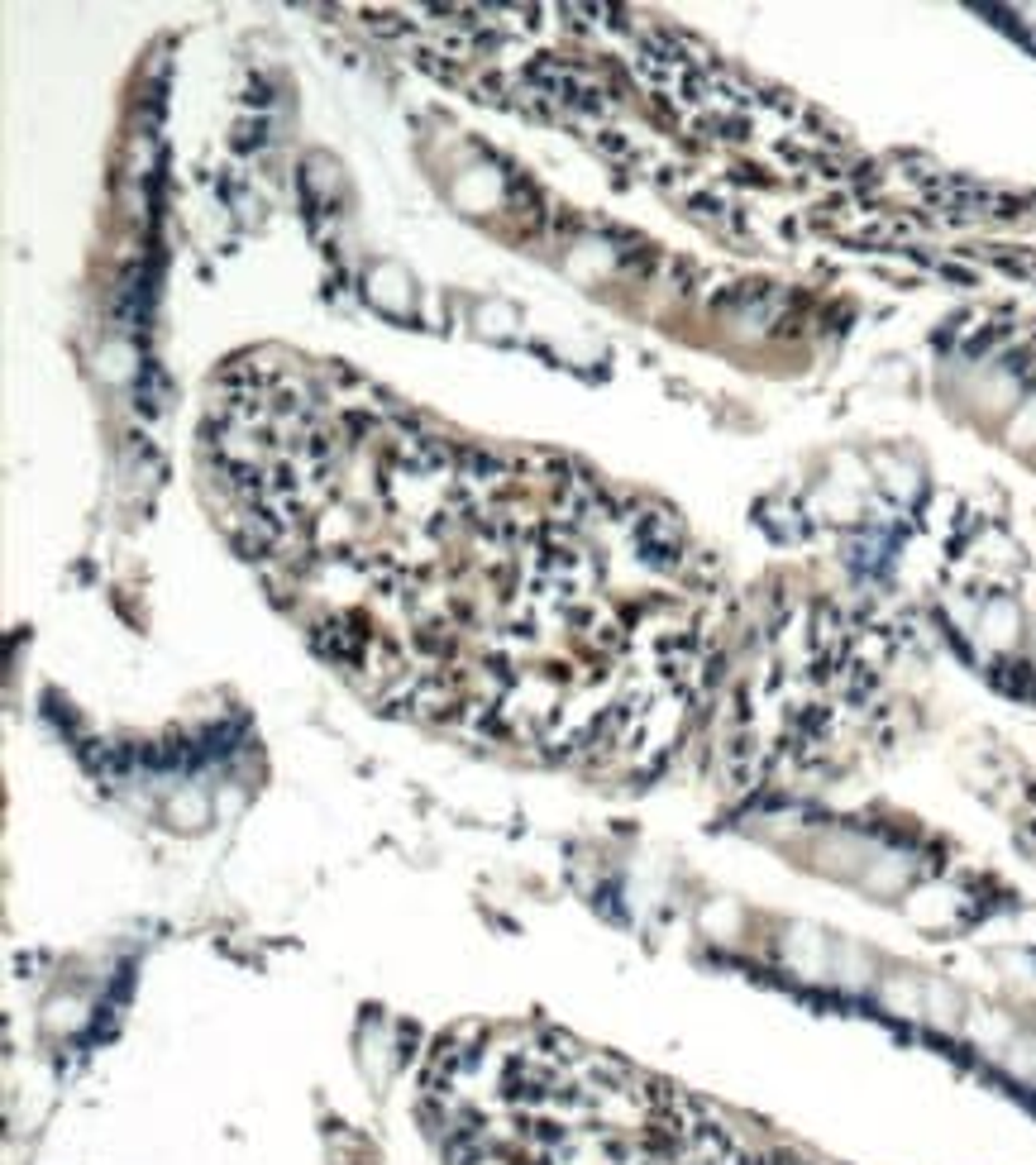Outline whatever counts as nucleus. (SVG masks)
I'll list each match as a JSON object with an SVG mask.
<instances>
[{
  "label": "nucleus",
  "instance_id": "f257e3e1",
  "mask_svg": "<svg viewBox=\"0 0 1036 1165\" xmlns=\"http://www.w3.org/2000/svg\"><path fill=\"white\" fill-rule=\"evenodd\" d=\"M201 459L272 607L382 717L602 784L712 726L735 598L655 497L296 349L220 368Z\"/></svg>",
  "mask_w": 1036,
  "mask_h": 1165
},
{
  "label": "nucleus",
  "instance_id": "f03ea898",
  "mask_svg": "<svg viewBox=\"0 0 1036 1165\" xmlns=\"http://www.w3.org/2000/svg\"><path fill=\"white\" fill-rule=\"evenodd\" d=\"M411 1113L440 1165H841L535 1018L434 1032L411 1075Z\"/></svg>",
  "mask_w": 1036,
  "mask_h": 1165
},
{
  "label": "nucleus",
  "instance_id": "7ed1b4c3",
  "mask_svg": "<svg viewBox=\"0 0 1036 1165\" xmlns=\"http://www.w3.org/2000/svg\"><path fill=\"white\" fill-rule=\"evenodd\" d=\"M893 645L841 607H812L755 655H731L707 736H722L746 788H788L855 755L883 702Z\"/></svg>",
  "mask_w": 1036,
  "mask_h": 1165
},
{
  "label": "nucleus",
  "instance_id": "20e7f679",
  "mask_svg": "<svg viewBox=\"0 0 1036 1165\" xmlns=\"http://www.w3.org/2000/svg\"><path fill=\"white\" fill-rule=\"evenodd\" d=\"M1017 841L1036 855V769L1027 774L1022 784V798H1017Z\"/></svg>",
  "mask_w": 1036,
  "mask_h": 1165
}]
</instances>
